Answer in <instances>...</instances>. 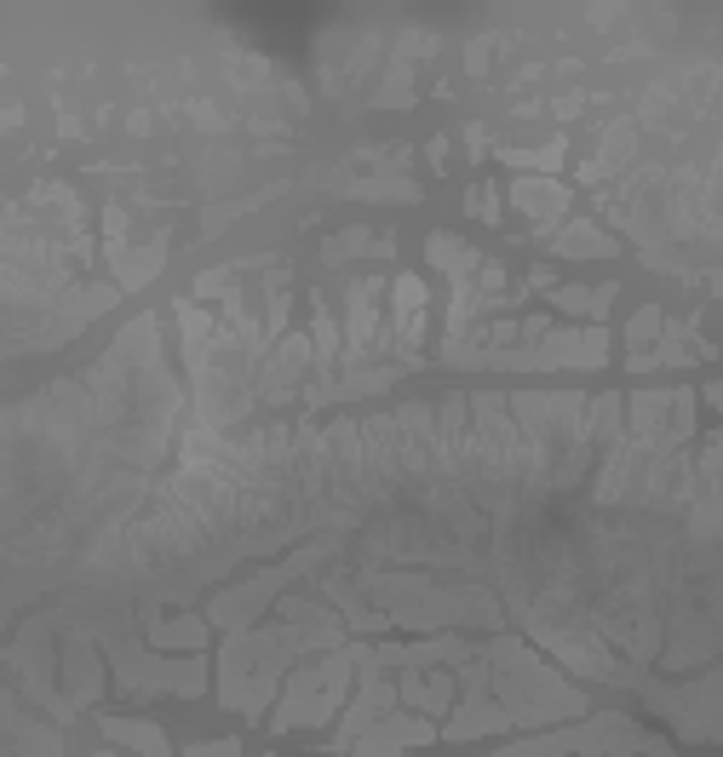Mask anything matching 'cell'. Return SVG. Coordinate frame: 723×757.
I'll use <instances>...</instances> for the list:
<instances>
[{
    "label": "cell",
    "mask_w": 723,
    "mask_h": 757,
    "mask_svg": "<svg viewBox=\"0 0 723 757\" xmlns=\"http://www.w3.org/2000/svg\"><path fill=\"white\" fill-rule=\"evenodd\" d=\"M471 207H477V218H488V224H495V218H500V195H495V190L482 184V190L471 195Z\"/></svg>",
    "instance_id": "4fadbf2b"
},
{
    "label": "cell",
    "mask_w": 723,
    "mask_h": 757,
    "mask_svg": "<svg viewBox=\"0 0 723 757\" xmlns=\"http://www.w3.org/2000/svg\"><path fill=\"white\" fill-rule=\"evenodd\" d=\"M344 665H357V654H344V660H328V665H316V672H299L294 689H287V701L276 712V729H299V723H322L316 712H328L339 701V689H344Z\"/></svg>",
    "instance_id": "6da1fadb"
},
{
    "label": "cell",
    "mask_w": 723,
    "mask_h": 757,
    "mask_svg": "<svg viewBox=\"0 0 723 757\" xmlns=\"http://www.w3.org/2000/svg\"><path fill=\"white\" fill-rule=\"evenodd\" d=\"M557 253H597V258H609L615 242L603 236V230H592V224H568L563 236H557Z\"/></svg>",
    "instance_id": "7c38bea8"
},
{
    "label": "cell",
    "mask_w": 723,
    "mask_h": 757,
    "mask_svg": "<svg viewBox=\"0 0 723 757\" xmlns=\"http://www.w3.org/2000/svg\"><path fill=\"white\" fill-rule=\"evenodd\" d=\"M150 643L156 649H201V643H208V626H201L195 615H184V620H167V626H150Z\"/></svg>",
    "instance_id": "52a82bcc"
},
{
    "label": "cell",
    "mask_w": 723,
    "mask_h": 757,
    "mask_svg": "<svg viewBox=\"0 0 723 757\" xmlns=\"http://www.w3.org/2000/svg\"><path fill=\"white\" fill-rule=\"evenodd\" d=\"M430 258H437L448 276H459V281L477 270V253H471L466 242H454V236H430Z\"/></svg>",
    "instance_id": "30bf717a"
},
{
    "label": "cell",
    "mask_w": 723,
    "mask_h": 757,
    "mask_svg": "<svg viewBox=\"0 0 723 757\" xmlns=\"http://www.w3.org/2000/svg\"><path fill=\"white\" fill-rule=\"evenodd\" d=\"M649 333H660V310H655V305L638 316V322H631V339H649Z\"/></svg>",
    "instance_id": "5bb4252c"
},
{
    "label": "cell",
    "mask_w": 723,
    "mask_h": 757,
    "mask_svg": "<svg viewBox=\"0 0 723 757\" xmlns=\"http://www.w3.org/2000/svg\"><path fill=\"white\" fill-rule=\"evenodd\" d=\"M557 305L568 310V316H609V305H615V281H603V287H563L557 294Z\"/></svg>",
    "instance_id": "9c48e42d"
},
{
    "label": "cell",
    "mask_w": 723,
    "mask_h": 757,
    "mask_svg": "<svg viewBox=\"0 0 723 757\" xmlns=\"http://www.w3.org/2000/svg\"><path fill=\"white\" fill-rule=\"evenodd\" d=\"M517 207H523V213H534V218H545V224H552L563 207H568V195L557 190V184H517Z\"/></svg>",
    "instance_id": "ba28073f"
},
{
    "label": "cell",
    "mask_w": 723,
    "mask_h": 757,
    "mask_svg": "<svg viewBox=\"0 0 723 757\" xmlns=\"http://www.w3.org/2000/svg\"><path fill=\"white\" fill-rule=\"evenodd\" d=\"M419 328H425V287L414 276L396 281V333L402 344H419Z\"/></svg>",
    "instance_id": "277c9868"
},
{
    "label": "cell",
    "mask_w": 723,
    "mask_h": 757,
    "mask_svg": "<svg viewBox=\"0 0 723 757\" xmlns=\"http://www.w3.org/2000/svg\"><path fill=\"white\" fill-rule=\"evenodd\" d=\"M402 701H414V706H430V712H443L448 701H454V683L448 678H430V683H419V678H402Z\"/></svg>",
    "instance_id": "8fae6325"
},
{
    "label": "cell",
    "mask_w": 723,
    "mask_h": 757,
    "mask_svg": "<svg viewBox=\"0 0 723 757\" xmlns=\"http://www.w3.org/2000/svg\"><path fill=\"white\" fill-rule=\"evenodd\" d=\"M506 706H488V701H471L466 712H459V723H448V740H471V735H488V729H506Z\"/></svg>",
    "instance_id": "8992f818"
},
{
    "label": "cell",
    "mask_w": 723,
    "mask_h": 757,
    "mask_svg": "<svg viewBox=\"0 0 723 757\" xmlns=\"http://www.w3.org/2000/svg\"><path fill=\"white\" fill-rule=\"evenodd\" d=\"M104 735H109V740H121V746H132L138 757H172L156 723H121V717H104Z\"/></svg>",
    "instance_id": "5b68a950"
},
{
    "label": "cell",
    "mask_w": 723,
    "mask_h": 757,
    "mask_svg": "<svg viewBox=\"0 0 723 757\" xmlns=\"http://www.w3.org/2000/svg\"><path fill=\"white\" fill-rule=\"evenodd\" d=\"M425 740H437V729H430V723L425 717H385L380 723V729H373L368 740H351L362 757H373V751H402V746H425Z\"/></svg>",
    "instance_id": "3957f363"
},
{
    "label": "cell",
    "mask_w": 723,
    "mask_h": 757,
    "mask_svg": "<svg viewBox=\"0 0 723 757\" xmlns=\"http://www.w3.org/2000/svg\"><path fill=\"white\" fill-rule=\"evenodd\" d=\"M511 367H603L609 362V333L592 328V333H545L534 351H517L500 356Z\"/></svg>",
    "instance_id": "7a4b0ae2"
}]
</instances>
